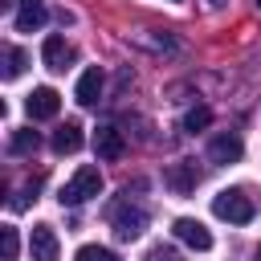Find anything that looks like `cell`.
<instances>
[{
    "label": "cell",
    "instance_id": "cell-21",
    "mask_svg": "<svg viewBox=\"0 0 261 261\" xmlns=\"http://www.w3.org/2000/svg\"><path fill=\"white\" fill-rule=\"evenodd\" d=\"M253 261H261V245H257V253H253Z\"/></svg>",
    "mask_w": 261,
    "mask_h": 261
},
{
    "label": "cell",
    "instance_id": "cell-16",
    "mask_svg": "<svg viewBox=\"0 0 261 261\" xmlns=\"http://www.w3.org/2000/svg\"><path fill=\"white\" fill-rule=\"evenodd\" d=\"M20 69H24V53L16 45H4V77L12 82V77H20Z\"/></svg>",
    "mask_w": 261,
    "mask_h": 261
},
{
    "label": "cell",
    "instance_id": "cell-10",
    "mask_svg": "<svg viewBox=\"0 0 261 261\" xmlns=\"http://www.w3.org/2000/svg\"><path fill=\"white\" fill-rule=\"evenodd\" d=\"M45 20H49V12H45V4H41V0H20V12H16V33H37Z\"/></svg>",
    "mask_w": 261,
    "mask_h": 261
},
{
    "label": "cell",
    "instance_id": "cell-9",
    "mask_svg": "<svg viewBox=\"0 0 261 261\" xmlns=\"http://www.w3.org/2000/svg\"><path fill=\"white\" fill-rule=\"evenodd\" d=\"M41 57H45V65H49V69H65V65L73 61V49H69V41H65V37L49 33V37H45V45H41Z\"/></svg>",
    "mask_w": 261,
    "mask_h": 261
},
{
    "label": "cell",
    "instance_id": "cell-1",
    "mask_svg": "<svg viewBox=\"0 0 261 261\" xmlns=\"http://www.w3.org/2000/svg\"><path fill=\"white\" fill-rule=\"evenodd\" d=\"M102 192V171L98 167H77L69 179H65V188H61V204H69V208H77V204H86V200H94Z\"/></svg>",
    "mask_w": 261,
    "mask_h": 261
},
{
    "label": "cell",
    "instance_id": "cell-22",
    "mask_svg": "<svg viewBox=\"0 0 261 261\" xmlns=\"http://www.w3.org/2000/svg\"><path fill=\"white\" fill-rule=\"evenodd\" d=\"M253 4H257V8H261V0H253Z\"/></svg>",
    "mask_w": 261,
    "mask_h": 261
},
{
    "label": "cell",
    "instance_id": "cell-13",
    "mask_svg": "<svg viewBox=\"0 0 261 261\" xmlns=\"http://www.w3.org/2000/svg\"><path fill=\"white\" fill-rule=\"evenodd\" d=\"M77 147H82V126H77V122L57 126V135H53V151H57V155H73Z\"/></svg>",
    "mask_w": 261,
    "mask_h": 261
},
{
    "label": "cell",
    "instance_id": "cell-12",
    "mask_svg": "<svg viewBox=\"0 0 261 261\" xmlns=\"http://www.w3.org/2000/svg\"><path fill=\"white\" fill-rule=\"evenodd\" d=\"M33 261H57V232L49 224L33 228Z\"/></svg>",
    "mask_w": 261,
    "mask_h": 261
},
{
    "label": "cell",
    "instance_id": "cell-19",
    "mask_svg": "<svg viewBox=\"0 0 261 261\" xmlns=\"http://www.w3.org/2000/svg\"><path fill=\"white\" fill-rule=\"evenodd\" d=\"M143 261H179V253H175L171 245H155V249H147Z\"/></svg>",
    "mask_w": 261,
    "mask_h": 261
},
{
    "label": "cell",
    "instance_id": "cell-7",
    "mask_svg": "<svg viewBox=\"0 0 261 261\" xmlns=\"http://www.w3.org/2000/svg\"><path fill=\"white\" fill-rule=\"evenodd\" d=\"M245 155V143H241V135H232V130H224V135H216L212 143H208V159L212 163H237Z\"/></svg>",
    "mask_w": 261,
    "mask_h": 261
},
{
    "label": "cell",
    "instance_id": "cell-20",
    "mask_svg": "<svg viewBox=\"0 0 261 261\" xmlns=\"http://www.w3.org/2000/svg\"><path fill=\"white\" fill-rule=\"evenodd\" d=\"M224 4H228V0H204V8H212V12H216V8H224Z\"/></svg>",
    "mask_w": 261,
    "mask_h": 261
},
{
    "label": "cell",
    "instance_id": "cell-11",
    "mask_svg": "<svg viewBox=\"0 0 261 261\" xmlns=\"http://www.w3.org/2000/svg\"><path fill=\"white\" fill-rule=\"evenodd\" d=\"M73 94H77V102H82V106H94V102L102 98V69H98V65H90V69L77 77V90H73Z\"/></svg>",
    "mask_w": 261,
    "mask_h": 261
},
{
    "label": "cell",
    "instance_id": "cell-6",
    "mask_svg": "<svg viewBox=\"0 0 261 261\" xmlns=\"http://www.w3.org/2000/svg\"><path fill=\"white\" fill-rule=\"evenodd\" d=\"M171 232L188 245V249H196V253H204V249H212V232L200 224V220H192V216H179L175 224H171Z\"/></svg>",
    "mask_w": 261,
    "mask_h": 261
},
{
    "label": "cell",
    "instance_id": "cell-8",
    "mask_svg": "<svg viewBox=\"0 0 261 261\" xmlns=\"http://www.w3.org/2000/svg\"><path fill=\"white\" fill-rule=\"evenodd\" d=\"M163 184H167L175 196H188V192H196L200 171H196V163H171V167L163 171Z\"/></svg>",
    "mask_w": 261,
    "mask_h": 261
},
{
    "label": "cell",
    "instance_id": "cell-3",
    "mask_svg": "<svg viewBox=\"0 0 261 261\" xmlns=\"http://www.w3.org/2000/svg\"><path fill=\"white\" fill-rule=\"evenodd\" d=\"M110 224H114V232H118L122 241H135V237H143V228H147V212L135 208V204H114Z\"/></svg>",
    "mask_w": 261,
    "mask_h": 261
},
{
    "label": "cell",
    "instance_id": "cell-4",
    "mask_svg": "<svg viewBox=\"0 0 261 261\" xmlns=\"http://www.w3.org/2000/svg\"><path fill=\"white\" fill-rule=\"evenodd\" d=\"M94 151H98V159L118 163V159L126 155V139H122V130H118V126H98V130H94Z\"/></svg>",
    "mask_w": 261,
    "mask_h": 261
},
{
    "label": "cell",
    "instance_id": "cell-15",
    "mask_svg": "<svg viewBox=\"0 0 261 261\" xmlns=\"http://www.w3.org/2000/svg\"><path fill=\"white\" fill-rule=\"evenodd\" d=\"M41 147V135L37 130H12V151L16 155H33Z\"/></svg>",
    "mask_w": 261,
    "mask_h": 261
},
{
    "label": "cell",
    "instance_id": "cell-14",
    "mask_svg": "<svg viewBox=\"0 0 261 261\" xmlns=\"http://www.w3.org/2000/svg\"><path fill=\"white\" fill-rule=\"evenodd\" d=\"M16 253H20L16 228H12V224H0V261H16Z\"/></svg>",
    "mask_w": 261,
    "mask_h": 261
},
{
    "label": "cell",
    "instance_id": "cell-17",
    "mask_svg": "<svg viewBox=\"0 0 261 261\" xmlns=\"http://www.w3.org/2000/svg\"><path fill=\"white\" fill-rule=\"evenodd\" d=\"M208 122H212V110H208V106H192V110L184 114V130H192V135L204 130Z\"/></svg>",
    "mask_w": 261,
    "mask_h": 261
},
{
    "label": "cell",
    "instance_id": "cell-2",
    "mask_svg": "<svg viewBox=\"0 0 261 261\" xmlns=\"http://www.w3.org/2000/svg\"><path fill=\"white\" fill-rule=\"evenodd\" d=\"M212 212H216L220 220H228V224H249V220L257 216L253 200H249L241 188H224V192H216V196H212Z\"/></svg>",
    "mask_w": 261,
    "mask_h": 261
},
{
    "label": "cell",
    "instance_id": "cell-5",
    "mask_svg": "<svg viewBox=\"0 0 261 261\" xmlns=\"http://www.w3.org/2000/svg\"><path fill=\"white\" fill-rule=\"evenodd\" d=\"M24 110H29V118H57L61 94H57L53 86H37V90L29 94V102H24Z\"/></svg>",
    "mask_w": 261,
    "mask_h": 261
},
{
    "label": "cell",
    "instance_id": "cell-18",
    "mask_svg": "<svg viewBox=\"0 0 261 261\" xmlns=\"http://www.w3.org/2000/svg\"><path fill=\"white\" fill-rule=\"evenodd\" d=\"M73 261H122L114 249H102V245H82Z\"/></svg>",
    "mask_w": 261,
    "mask_h": 261
}]
</instances>
